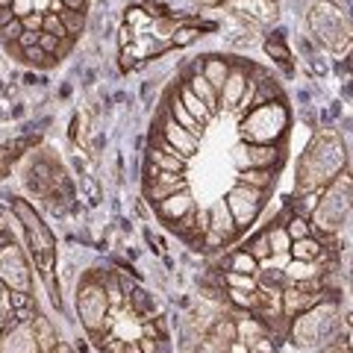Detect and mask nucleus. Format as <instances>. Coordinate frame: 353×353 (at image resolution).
Segmentation results:
<instances>
[{
    "label": "nucleus",
    "mask_w": 353,
    "mask_h": 353,
    "mask_svg": "<svg viewBox=\"0 0 353 353\" xmlns=\"http://www.w3.org/2000/svg\"><path fill=\"white\" fill-rule=\"evenodd\" d=\"M341 333H345V321L339 315V303H327V301L315 303L303 315L292 318V327H289L292 345L303 350H318V353Z\"/></svg>",
    "instance_id": "nucleus-1"
},
{
    "label": "nucleus",
    "mask_w": 353,
    "mask_h": 353,
    "mask_svg": "<svg viewBox=\"0 0 353 353\" xmlns=\"http://www.w3.org/2000/svg\"><path fill=\"white\" fill-rule=\"evenodd\" d=\"M341 168H345V145L336 136H318L301 159L297 192H321V185L333 183Z\"/></svg>",
    "instance_id": "nucleus-2"
},
{
    "label": "nucleus",
    "mask_w": 353,
    "mask_h": 353,
    "mask_svg": "<svg viewBox=\"0 0 353 353\" xmlns=\"http://www.w3.org/2000/svg\"><path fill=\"white\" fill-rule=\"evenodd\" d=\"M109 297H106V285L97 283L92 274H85V280L77 289V312L85 327V333H106L112 321H109Z\"/></svg>",
    "instance_id": "nucleus-3"
},
{
    "label": "nucleus",
    "mask_w": 353,
    "mask_h": 353,
    "mask_svg": "<svg viewBox=\"0 0 353 353\" xmlns=\"http://www.w3.org/2000/svg\"><path fill=\"white\" fill-rule=\"evenodd\" d=\"M9 209L15 212L18 224L24 227L27 241H30V256H57V239L48 230V224L41 221V215L36 212V203L24 201V197H12L9 201Z\"/></svg>",
    "instance_id": "nucleus-4"
},
{
    "label": "nucleus",
    "mask_w": 353,
    "mask_h": 353,
    "mask_svg": "<svg viewBox=\"0 0 353 353\" xmlns=\"http://www.w3.org/2000/svg\"><path fill=\"white\" fill-rule=\"evenodd\" d=\"M285 109L280 103H265L250 109L248 118L241 121V139L256 141V145H271L285 136Z\"/></svg>",
    "instance_id": "nucleus-5"
},
{
    "label": "nucleus",
    "mask_w": 353,
    "mask_h": 353,
    "mask_svg": "<svg viewBox=\"0 0 353 353\" xmlns=\"http://www.w3.org/2000/svg\"><path fill=\"white\" fill-rule=\"evenodd\" d=\"M353 206V185L347 180H336L333 185H330L327 197L321 201V206L315 209L312 215V227L318 230V233H336V230L341 227V221L347 218Z\"/></svg>",
    "instance_id": "nucleus-6"
},
{
    "label": "nucleus",
    "mask_w": 353,
    "mask_h": 353,
    "mask_svg": "<svg viewBox=\"0 0 353 353\" xmlns=\"http://www.w3.org/2000/svg\"><path fill=\"white\" fill-rule=\"evenodd\" d=\"M0 280L6 283V289L21 292H30L32 285V265L27 262V253L15 239L0 250Z\"/></svg>",
    "instance_id": "nucleus-7"
},
{
    "label": "nucleus",
    "mask_w": 353,
    "mask_h": 353,
    "mask_svg": "<svg viewBox=\"0 0 353 353\" xmlns=\"http://www.w3.org/2000/svg\"><path fill=\"white\" fill-rule=\"evenodd\" d=\"M262 197H265V192L250 189V185H241V183L227 192V206H230V212H233V221L239 230H245L256 221V215L262 212V203H265Z\"/></svg>",
    "instance_id": "nucleus-8"
},
{
    "label": "nucleus",
    "mask_w": 353,
    "mask_h": 353,
    "mask_svg": "<svg viewBox=\"0 0 353 353\" xmlns=\"http://www.w3.org/2000/svg\"><path fill=\"white\" fill-rule=\"evenodd\" d=\"M233 162L241 171L245 168H274L280 171L283 165V150L277 145H256V141H245L233 150Z\"/></svg>",
    "instance_id": "nucleus-9"
},
{
    "label": "nucleus",
    "mask_w": 353,
    "mask_h": 353,
    "mask_svg": "<svg viewBox=\"0 0 353 353\" xmlns=\"http://www.w3.org/2000/svg\"><path fill=\"white\" fill-rule=\"evenodd\" d=\"M0 353H39L32 324H12L0 333Z\"/></svg>",
    "instance_id": "nucleus-10"
},
{
    "label": "nucleus",
    "mask_w": 353,
    "mask_h": 353,
    "mask_svg": "<svg viewBox=\"0 0 353 353\" xmlns=\"http://www.w3.org/2000/svg\"><path fill=\"white\" fill-rule=\"evenodd\" d=\"M159 136H162L165 141H168V145H171L176 153H180V157H185V159L194 157L197 148H201V141H197V136H192L189 130H183V127L176 124V121H174L171 115L165 118V124H162V130H159Z\"/></svg>",
    "instance_id": "nucleus-11"
},
{
    "label": "nucleus",
    "mask_w": 353,
    "mask_h": 353,
    "mask_svg": "<svg viewBox=\"0 0 353 353\" xmlns=\"http://www.w3.org/2000/svg\"><path fill=\"white\" fill-rule=\"evenodd\" d=\"M185 189V176L183 174H171V171H159L157 180L145 185V194L150 197V203H162L165 197H171L176 192Z\"/></svg>",
    "instance_id": "nucleus-12"
},
{
    "label": "nucleus",
    "mask_w": 353,
    "mask_h": 353,
    "mask_svg": "<svg viewBox=\"0 0 353 353\" xmlns=\"http://www.w3.org/2000/svg\"><path fill=\"white\" fill-rule=\"evenodd\" d=\"M248 83H250V77H248V71H245V68L230 71L224 88L218 92V103H221V106H227V109H236V106H239V101H241V94H245Z\"/></svg>",
    "instance_id": "nucleus-13"
},
{
    "label": "nucleus",
    "mask_w": 353,
    "mask_h": 353,
    "mask_svg": "<svg viewBox=\"0 0 353 353\" xmlns=\"http://www.w3.org/2000/svg\"><path fill=\"white\" fill-rule=\"evenodd\" d=\"M168 115H171V118H174L183 130H189L192 136L201 139L203 124H201V121H197V118L189 112V109L183 106V101H180V83H176V88H171V94H168Z\"/></svg>",
    "instance_id": "nucleus-14"
},
{
    "label": "nucleus",
    "mask_w": 353,
    "mask_h": 353,
    "mask_svg": "<svg viewBox=\"0 0 353 353\" xmlns=\"http://www.w3.org/2000/svg\"><path fill=\"white\" fill-rule=\"evenodd\" d=\"M194 209V203H192V194L189 192H176V194H171V197H165L162 203H157V215L162 218V221H180L183 215H189Z\"/></svg>",
    "instance_id": "nucleus-15"
},
{
    "label": "nucleus",
    "mask_w": 353,
    "mask_h": 353,
    "mask_svg": "<svg viewBox=\"0 0 353 353\" xmlns=\"http://www.w3.org/2000/svg\"><path fill=\"white\" fill-rule=\"evenodd\" d=\"M209 230H212V233H218V236H224L227 241H233V239H236L239 227H236L233 212H230L227 201H218L212 209H209Z\"/></svg>",
    "instance_id": "nucleus-16"
},
{
    "label": "nucleus",
    "mask_w": 353,
    "mask_h": 353,
    "mask_svg": "<svg viewBox=\"0 0 353 353\" xmlns=\"http://www.w3.org/2000/svg\"><path fill=\"white\" fill-rule=\"evenodd\" d=\"M32 330H36V341H39V353H53V347L59 345V336H57V327L50 324L48 315L36 312V318H32Z\"/></svg>",
    "instance_id": "nucleus-17"
},
{
    "label": "nucleus",
    "mask_w": 353,
    "mask_h": 353,
    "mask_svg": "<svg viewBox=\"0 0 353 353\" xmlns=\"http://www.w3.org/2000/svg\"><path fill=\"white\" fill-rule=\"evenodd\" d=\"M201 74L209 80V85L215 88V92H221L227 83V77H230V62L227 59H221V57H206L201 62Z\"/></svg>",
    "instance_id": "nucleus-18"
},
{
    "label": "nucleus",
    "mask_w": 353,
    "mask_h": 353,
    "mask_svg": "<svg viewBox=\"0 0 353 353\" xmlns=\"http://www.w3.org/2000/svg\"><path fill=\"white\" fill-rule=\"evenodd\" d=\"M239 183L250 185V189H259V192H268L271 185L277 183V171L274 168H245V171H239Z\"/></svg>",
    "instance_id": "nucleus-19"
},
{
    "label": "nucleus",
    "mask_w": 353,
    "mask_h": 353,
    "mask_svg": "<svg viewBox=\"0 0 353 353\" xmlns=\"http://www.w3.org/2000/svg\"><path fill=\"white\" fill-rule=\"evenodd\" d=\"M189 88H192V92L197 94V97H201V101L206 103V109H209V112H218V92H215V88L212 85H209V80H206V77L203 74H194L192 77V80H189Z\"/></svg>",
    "instance_id": "nucleus-20"
},
{
    "label": "nucleus",
    "mask_w": 353,
    "mask_h": 353,
    "mask_svg": "<svg viewBox=\"0 0 353 353\" xmlns=\"http://www.w3.org/2000/svg\"><path fill=\"white\" fill-rule=\"evenodd\" d=\"M285 285L289 283H301V280H312V277H321L318 271V262H301V259H292L285 265Z\"/></svg>",
    "instance_id": "nucleus-21"
},
{
    "label": "nucleus",
    "mask_w": 353,
    "mask_h": 353,
    "mask_svg": "<svg viewBox=\"0 0 353 353\" xmlns=\"http://www.w3.org/2000/svg\"><path fill=\"white\" fill-rule=\"evenodd\" d=\"M321 250H324V245L315 236L301 239V241H292V248H289L292 259H301V262H315L318 256H321Z\"/></svg>",
    "instance_id": "nucleus-22"
},
{
    "label": "nucleus",
    "mask_w": 353,
    "mask_h": 353,
    "mask_svg": "<svg viewBox=\"0 0 353 353\" xmlns=\"http://www.w3.org/2000/svg\"><path fill=\"white\" fill-rule=\"evenodd\" d=\"M180 101H183V106L189 109V112H192L197 121H201L203 127L209 124V118H212V112H209V109H206V103H203L201 97H197V94L192 92L189 85H180Z\"/></svg>",
    "instance_id": "nucleus-23"
},
{
    "label": "nucleus",
    "mask_w": 353,
    "mask_h": 353,
    "mask_svg": "<svg viewBox=\"0 0 353 353\" xmlns=\"http://www.w3.org/2000/svg\"><path fill=\"white\" fill-rule=\"evenodd\" d=\"M265 53L277 62V65H283L285 71H292V65H289V59H292V50L285 48V41H283V36L277 32V36H271L268 41H265Z\"/></svg>",
    "instance_id": "nucleus-24"
},
{
    "label": "nucleus",
    "mask_w": 353,
    "mask_h": 353,
    "mask_svg": "<svg viewBox=\"0 0 353 353\" xmlns=\"http://www.w3.org/2000/svg\"><path fill=\"white\" fill-rule=\"evenodd\" d=\"M221 283L227 289H241V292H256L259 283H256V274H239V271H224Z\"/></svg>",
    "instance_id": "nucleus-25"
},
{
    "label": "nucleus",
    "mask_w": 353,
    "mask_h": 353,
    "mask_svg": "<svg viewBox=\"0 0 353 353\" xmlns=\"http://www.w3.org/2000/svg\"><path fill=\"white\" fill-rule=\"evenodd\" d=\"M227 303L236 306V309H245V312H256V292H241V289H227L224 292Z\"/></svg>",
    "instance_id": "nucleus-26"
},
{
    "label": "nucleus",
    "mask_w": 353,
    "mask_h": 353,
    "mask_svg": "<svg viewBox=\"0 0 353 353\" xmlns=\"http://www.w3.org/2000/svg\"><path fill=\"white\" fill-rule=\"evenodd\" d=\"M253 259H256L259 265L262 262H268L271 259V241H268V230L265 233H259V236H253L250 241H248V248H245Z\"/></svg>",
    "instance_id": "nucleus-27"
},
{
    "label": "nucleus",
    "mask_w": 353,
    "mask_h": 353,
    "mask_svg": "<svg viewBox=\"0 0 353 353\" xmlns=\"http://www.w3.org/2000/svg\"><path fill=\"white\" fill-rule=\"evenodd\" d=\"M227 271H239V274H256V271H259V262L253 259L248 250H236L233 256H230Z\"/></svg>",
    "instance_id": "nucleus-28"
},
{
    "label": "nucleus",
    "mask_w": 353,
    "mask_h": 353,
    "mask_svg": "<svg viewBox=\"0 0 353 353\" xmlns=\"http://www.w3.org/2000/svg\"><path fill=\"white\" fill-rule=\"evenodd\" d=\"M245 345L248 353H277V339H274L271 333H259V336H253L248 341H241Z\"/></svg>",
    "instance_id": "nucleus-29"
},
{
    "label": "nucleus",
    "mask_w": 353,
    "mask_h": 353,
    "mask_svg": "<svg viewBox=\"0 0 353 353\" xmlns=\"http://www.w3.org/2000/svg\"><path fill=\"white\" fill-rule=\"evenodd\" d=\"M59 18H62V24H65V30H68V36H71V39L83 36V30H85V12H74V9H62Z\"/></svg>",
    "instance_id": "nucleus-30"
},
{
    "label": "nucleus",
    "mask_w": 353,
    "mask_h": 353,
    "mask_svg": "<svg viewBox=\"0 0 353 353\" xmlns=\"http://www.w3.org/2000/svg\"><path fill=\"white\" fill-rule=\"evenodd\" d=\"M21 62L36 65V68H41V71H50L53 65H57V59H53L50 53H44L39 44H36V48H27V50H24V57H21Z\"/></svg>",
    "instance_id": "nucleus-31"
},
{
    "label": "nucleus",
    "mask_w": 353,
    "mask_h": 353,
    "mask_svg": "<svg viewBox=\"0 0 353 353\" xmlns=\"http://www.w3.org/2000/svg\"><path fill=\"white\" fill-rule=\"evenodd\" d=\"M268 241H271V253H289V248H292V239L285 233V227H271Z\"/></svg>",
    "instance_id": "nucleus-32"
},
{
    "label": "nucleus",
    "mask_w": 353,
    "mask_h": 353,
    "mask_svg": "<svg viewBox=\"0 0 353 353\" xmlns=\"http://www.w3.org/2000/svg\"><path fill=\"white\" fill-rule=\"evenodd\" d=\"M285 233H289L292 241H301V239H309L312 236V227H309L306 218H292L289 224H285Z\"/></svg>",
    "instance_id": "nucleus-33"
},
{
    "label": "nucleus",
    "mask_w": 353,
    "mask_h": 353,
    "mask_svg": "<svg viewBox=\"0 0 353 353\" xmlns=\"http://www.w3.org/2000/svg\"><path fill=\"white\" fill-rule=\"evenodd\" d=\"M201 36V27H176V32L171 36L174 48H189V44Z\"/></svg>",
    "instance_id": "nucleus-34"
},
{
    "label": "nucleus",
    "mask_w": 353,
    "mask_h": 353,
    "mask_svg": "<svg viewBox=\"0 0 353 353\" xmlns=\"http://www.w3.org/2000/svg\"><path fill=\"white\" fill-rule=\"evenodd\" d=\"M6 303H9V309H24V306H36V297H32L30 292L9 289L6 292Z\"/></svg>",
    "instance_id": "nucleus-35"
},
{
    "label": "nucleus",
    "mask_w": 353,
    "mask_h": 353,
    "mask_svg": "<svg viewBox=\"0 0 353 353\" xmlns=\"http://www.w3.org/2000/svg\"><path fill=\"white\" fill-rule=\"evenodd\" d=\"M41 32H50V36H57V39H68V30H65L62 24V18L57 12H48L44 15V30Z\"/></svg>",
    "instance_id": "nucleus-36"
},
{
    "label": "nucleus",
    "mask_w": 353,
    "mask_h": 353,
    "mask_svg": "<svg viewBox=\"0 0 353 353\" xmlns=\"http://www.w3.org/2000/svg\"><path fill=\"white\" fill-rule=\"evenodd\" d=\"M21 36H24V21L15 18L12 24H6V27H0V41L9 44V41H18Z\"/></svg>",
    "instance_id": "nucleus-37"
},
{
    "label": "nucleus",
    "mask_w": 353,
    "mask_h": 353,
    "mask_svg": "<svg viewBox=\"0 0 353 353\" xmlns=\"http://www.w3.org/2000/svg\"><path fill=\"white\" fill-rule=\"evenodd\" d=\"M44 15H48V12H44V9H32L30 15H24V18H21V21H24V30L41 32V30H44Z\"/></svg>",
    "instance_id": "nucleus-38"
},
{
    "label": "nucleus",
    "mask_w": 353,
    "mask_h": 353,
    "mask_svg": "<svg viewBox=\"0 0 353 353\" xmlns=\"http://www.w3.org/2000/svg\"><path fill=\"white\" fill-rule=\"evenodd\" d=\"M80 183H83V189H85L88 203H97V201H101V189H97V183L92 180V176L83 174V176H80ZM85 197H83V201H85Z\"/></svg>",
    "instance_id": "nucleus-39"
},
{
    "label": "nucleus",
    "mask_w": 353,
    "mask_h": 353,
    "mask_svg": "<svg viewBox=\"0 0 353 353\" xmlns=\"http://www.w3.org/2000/svg\"><path fill=\"white\" fill-rule=\"evenodd\" d=\"M59 44H62V39H57V36H50V32H41V36H39V48H41L44 53H50V57H57Z\"/></svg>",
    "instance_id": "nucleus-40"
},
{
    "label": "nucleus",
    "mask_w": 353,
    "mask_h": 353,
    "mask_svg": "<svg viewBox=\"0 0 353 353\" xmlns=\"http://www.w3.org/2000/svg\"><path fill=\"white\" fill-rule=\"evenodd\" d=\"M127 27H132V24H145V21H150L148 18V12L141 6H127Z\"/></svg>",
    "instance_id": "nucleus-41"
},
{
    "label": "nucleus",
    "mask_w": 353,
    "mask_h": 353,
    "mask_svg": "<svg viewBox=\"0 0 353 353\" xmlns=\"http://www.w3.org/2000/svg\"><path fill=\"white\" fill-rule=\"evenodd\" d=\"M39 36H41V32H32V30H24V36H21V39H18V48H21V50H27V48H36V44H39Z\"/></svg>",
    "instance_id": "nucleus-42"
},
{
    "label": "nucleus",
    "mask_w": 353,
    "mask_h": 353,
    "mask_svg": "<svg viewBox=\"0 0 353 353\" xmlns=\"http://www.w3.org/2000/svg\"><path fill=\"white\" fill-rule=\"evenodd\" d=\"M32 9H36V6H32V0H12V12H15L18 18H24V15H30V12H32Z\"/></svg>",
    "instance_id": "nucleus-43"
},
{
    "label": "nucleus",
    "mask_w": 353,
    "mask_h": 353,
    "mask_svg": "<svg viewBox=\"0 0 353 353\" xmlns=\"http://www.w3.org/2000/svg\"><path fill=\"white\" fill-rule=\"evenodd\" d=\"M130 41H132V27H121V32H118V48L121 50L130 48Z\"/></svg>",
    "instance_id": "nucleus-44"
},
{
    "label": "nucleus",
    "mask_w": 353,
    "mask_h": 353,
    "mask_svg": "<svg viewBox=\"0 0 353 353\" xmlns=\"http://www.w3.org/2000/svg\"><path fill=\"white\" fill-rule=\"evenodd\" d=\"M130 68H136V62H132V50L124 48L121 50V71H130Z\"/></svg>",
    "instance_id": "nucleus-45"
},
{
    "label": "nucleus",
    "mask_w": 353,
    "mask_h": 353,
    "mask_svg": "<svg viewBox=\"0 0 353 353\" xmlns=\"http://www.w3.org/2000/svg\"><path fill=\"white\" fill-rule=\"evenodd\" d=\"M18 15L12 12V6H0V27H6V24H12Z\"/></svg>",
    "instance_id": "nucleus-46"
},
{
    "label": "nucleus",
    "mask_w": 353,
    "mask_h": 353,
    "mask_svg": "<svg viewBox=\"0 0 353 353\" xmlns=\"http://www.w3.org/2000/svg\"><path fill=\"white\" fill-rule=\"evenodd\" d=\"M65 9H74V12H85L88 9V0H62Z\"/></svg>",
    "instance_id": "nucleus-47"
},
{
    "label": "nucleus",
    "mask_w": 353,
    "mask_h": 353,
    "mask_svg": "<svg viewBox=\"0 0 353 353\" xmlns=\"http://www.w3.org/2000/svg\"><path fill=\"white\" fill-rule=\"evenodd\" d=\"M53 353H77V347H71L68 341H59V345L53 347Z\"/></svg>",
    "instance_id": "nucleus-48"
},
{
    "label": "nucleus",
    "mask_w": 353,
    "mask_h": 353,
    "mask_svg": "<svg viewBox=\"0 0 353 353\" xmlns=\"http://www.w3.org/2000/svg\"><path fill=\"white\" fill-rule=\"evenodd\" d=\"M9 241H12V233H6V230H0V250H3Z\"/></svg>",
    "instance_id": "nucleus-49"
}]
</instances>
